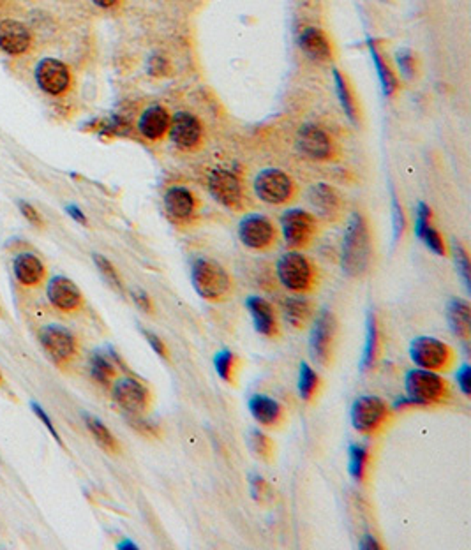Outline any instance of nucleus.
I'll return each mask as SVG.
<instances>
[{
    "label": "nucleus",
    "mask_w": 471,
    "mask_h": 550,
    "mask_svg": "<svg viewBox=\"0 0 471 550\" xmlns=\"http://www.w3.org/2000/svg\"><path fill=\"white\" fill-rule=\"evenodd\" d=\"M371 235L366 218L360 212L351 213L341 247V267L351 279H360L371 267Z\"/></svg>",
    "instance_id": "nucleus-1"
},
{
    "label": "nucleus",
    "mask_w": 471,
    "mask_h": 550,
    "mask_svg": "<svg viewBox=\"0 0 471 550\" xmlns=\"http://www.w3.org/2000/svg\"><path fill=\"white\" fill-rule=\"evenodd\" d=\"M277 281L292 294H311L319 286V270L302 251H288L277 260Z\"/></svg>",
    "instance_id": "nucleus-2"
},
{
    "label": "nucleus",
    "mask_w": 471,
    "mask_h": 550,
    "mask_svg": "<svg viewBox=\"0 0 471 550\" xmlns=\"http://www.w3.org/2000/svg\"><path fill=\"white\" fill-rule=\"evenodd\" d=\"M191 283L196 293L206 302H224L233 294V277L222 265L211 258H196L191 263Z\"/></svg>",
    "instance_id": "nucleus-3"
},
{
    "label": "nucleus",
    "mask_w": 471,
    "mask_h": 550,
    "mask_svg": "<svg viewBox=\"0 0 471 550\" xmlns=\"http://www.w3.org/2000/svg\"><path fill=\"white\" fill-rule=\"evenodd\" d=\"M405 390L413 407L441 406L450 399V384L440 372L418 367L406 372Z\"/></svg>",
    "instance_id": "nucleus-4"
},
{
    "label": "nucleus",
    "mask_w": 471,
    "mask_h": 550,
    "mask_svg": "<svg viewBox=\"0 0 471 550\" xmlns=\"http://www.w3.org/2000/svg\"><path fill=\"white\" fill-rule=\"evenodd\" d=\"M350 418L353 429L366 438H374L383 432L392 418V409L376 396H360L351 404Z\"/></svg>",
    "instance_id": "nucleus-5"
},
{
    "label": "nucleus",
    "mask_w": 471,
    "mask_h": 550,
    "mask_svg": "<svg viewBox=\"0 0 471 550\" xmlns=\"http://www.w3.org/2000/svg\"><path fill=\"white\" fill-rule=\"evenodd\" d=\"M409 358L415 367L432 372H445L456 364V351L436 337H415L409 344Z\"/></svg>",
    "instance_id": "nucleus-6"
},
{
    "label": "nucleus",
    "mask_w": 471,
    "mask_h": 550,
    "mask_svg": "<svg viewBox=\"0 0 471 550\" xmlns=\"http://www.w3.org/2000/svg\"><path fill=\"white\" fill-rule=\"evenodd\" d=\"M281 235L292 251H305L319 233V221L311 212L300 209L286 210L281 215Z\"/></svg>",
    "instance_id": "nucleus-7"
},
{
    "label": "nucleus",
    "mask_w": 471,
    "mask_h": 550,
    "mask_svg": "<svg viewBox=\"0 0 471 550\" xmlns=\"http://www.w3.org/2000/svg\"><path fill=\"white\" fill-rule=\"evenodd\" d=\"M163 206L170 222L179 228H191L199 215V198L184 186H172L163 196Z\"/></svg>",
    "instance_id": "nucleus-8"
},
{
    "label": "nucleus",
    "mask_w": 471,
    "mask_h": 550,
    "mask_svg": "<svg viewBox=\"0 0 471 550\" xmlns=\"http://www.w3.org/2000/svg\"><path fill=\"white\" fill-rule=\"evenodd\" d=\"M208 193L212 198L231 212H244L246 209V196L244 187L238 175L224 168H215L208 173Z\"/></svg>",
    "instance_id": "nucleus-9"
},
{
    "label": "nucleus",
    "mask_w": 471,
    "mask_h": 550,
    "mask_svg": "<svg viewBox=\"0 0 471 550\" xmlns=\"http://www.w3.org/2000/svg\"><path fill=\"white\" fill-rule=\"evenodd\" d=\"M242 245L254 252H269L277 245L279 233L274 222L261 213H247L238 224Z\"/></svg>",
    "instance_id": "nucleus-10"
},
{
    "label": "nucleus",
    "mask_w": 471,
    "mask_h": 550,
    "mask_svg": "<svg viewBox=\"0 0 471 550\" xmlns=\"http://www.w3.org/2000/svg\"><path fill=\"white\" fill-rule=\"evenodd\" d=\"M254 193L263 203L286 205L295 196L296 186L288 173L277 170V168H269V170H263L256 175Z\"/></svg>",
    "instance_id": "nucleus-11"
},
{
    "label": "nucleus",
    "mask_w": 471,
    "mask_h": 550,
    "mask_svg": "<svg viewBox=\"0 0 471 550\" xmlns=\"http://www.w3.org/2000/svg\"><path fill=\"white\" fill-rule=\"evenodd\" d=\"M112 397L115 404L129 416H141L152 404L150 390L141 381L131 376L115 380L112 387Z\"/></svg>",
    "instance_id": "nucleus-12"
},
{
    "label": "nucleus",
    "mask_w": 471,
    "mask_h": 550,
    "mask_svg": "<svg viewBox=\"0 0 471 550\" xmlns=\"http://www.w3.org/2000/svg\"><path fill=\"white\" fill-rule=\"evenodd\" d=\"M39 342L50 360L57 365H67L78 355V341L66 326L48 325L41 328Z\"/></svg>",
    "instance_id": "nucleus-13"
},
{
    "label": "nucleus",
    "mask_w": 471,
    "mask_h": 550,
    "mask_svg": "<svg viewBox=\"0 0 471 550\" xmlns=\"http://www.w3.org/2000/svg\"><path fill=\"white\" fill-rule=\"evenodd\" d=\"M335 325L334 314L330 310H321L319 316L316 318L314 325L311 330V339H309V351L316 364L328 365L332 362L334 355V342H335Z\"/></svg>",
    "instance_id": "nucleus-14"
},
{
    "label": "nucleus",
    "mask_w": 471,
    "mask_h": 550,
    "mask_svg": "<svg viewBox=\"0 0 471 550\" xmlns=\"http://www.w3.org/2000/svg\"><path fill=\"white\" fill-rule=\"evenodd\" d=\"M296 148L312 161H328L335 155V145L330 136L318 125H304L296 134Z\"/></svg>",
    "instance_id": "nucleus-15"
},
{
    "label": "nucleus",
    "mask_w": 471,
    "mask_h": 550,
    "mask_svg": "<svg viewBox=\"0 0 471 550\" xmlns=\"http://www.w3.org/2000/svg\"><path fill=\"white\" fill-rule=\"evenodd\" d=\"M168 134L170 140L182 150H195L203 141V125L193 113L177 112L172 116Z\"/></svg>",
    "instance_id": "nucleus-16"
},
{
    "label": "nucleus",
    "mask_w": 471,
    "mask_h": 550,
    "mask_svg": "<svg viewBox=\"0 0 471 550\" xmlns=\"http://www.w3.org/2000/svg\"><path fill=\"white\" fill-rule=\"evenodd\" d=\"M35 83L50 96H60L71 85L69 67L57 58H43L35 67Z\"/></svg>",
    "instance_id": "nucleus-17"
},
{
    "label": "nucleus",
    "mask_w": 471,
    "mask_h": 550,
    "mask_svg": "<svg viewBox=\"0 0 471 550\" xmlns=\"http://www.w3.org/2000/svg\"><path fill=\"white\" fill-rule=\"evenodd\" d=\"M46 296L51 305L60 312H76L83 307V293L69 277L64 275L51 277L46 287Z\"/></svg>",
    "instance_id": "nucleus-18"
},
{
    "label": "nucleus",
    "mask_w": 471,
    "mask_h": 550,
    "mask_svg": "<svg viewBox=\"0 0 471 550\" xmlns=\"http://www.w3.org/2000/svg\"><path fill=\"white\" fill-rule=\"evenodd\" d=\"M247 406H249L251 416L261 427L277 429V427L285 423L286 411L283 407V404L277 402L272 397L265 396V393H254L249 399V402H247Z\"/></svg>",
    "instance_id": "nucleus-19"
},
{
    "label": "nucleus",
    "mask_w": 471,
    "mask_h": 550,
    "mask_svg": "<svg viewBox=\"0 0 471 550\" xmlns=\"http://www.w3.org/2000/svg\"><path fill=\"white\" fill-rule=\"evenodd\" d=\"M246 307L253 318L254 330L265 337H277L279 335V321H277V312L272 303L263 296H249L246 300Z\"/></svg>",
    "instance_id": "nucleus-20"
},
{
    "label": "nucleus",
    "mask_w": 471,
    "mask_h": 550,
    "mask_svg": "<svg viewBox=\"0 0 471 550\" xmlns=\"http://www.w3.org/2000/svg\"><path fill=\"white\" fill-rule=\"evenodd\" d=\"M32 35L28 28L18 19H4L0 21V50L16 57L30 48Z\"/></svg>",
    "instance_id": "nucleus-21"
},
{
    "label": "nucleus",
    "mask_w": 471,
    "mask_h": 550,
    "mask_svg": "<svg viewBox=\"0 0 471 550\" xmlns=\"http://www.w3.org/2000/svg\"><path fill=\"white\" fill-rule=\"evenodd\" d=\"M309 199H311L312 206L319 212V215L327 221H337L343 215V199H341L337 190L327 184H316L309 193Z\"/></svg>",
    "instance_id": "nucleus-22"
},
{
    "label": "nucleus",
    "mask_w": 471,
    "mask_h": 550,
    "mask_svg": "<svg viewBox=\"0 0 471 550\" xmlns=\"http://www.w3.org/2000/svg\"><path fill=\"white\" fill-rule=\"evenodd\" d=\"M170 122L172 116L168 113L166 108L163 106H150L141 113L140 121H138V131L143 138L150 141H159L161 138H164L170 129Z\"/></svg>",
    "instance_id": "nucleus-23"
},
{
    "label": "nucleus",
    "mask_w": 471,
    "mask_h": 550,
    "mask_svg": "<svg viewBox=\"0 0 471 550\" xmlns=\"http://www.w3.org/2000/svg\"><path fill=\"white\" fill-rule=\"evenodd\" d=\"M12 272H15L18 283L32 287L43 283L44 275H46V267L34 252H20L12 260Z\"/></svg>",
    "instance_id": "nucleus-24"
},
{
    "label": "nucleus",
    "mask_w": 471,
    "mask_h": 550,
    "mask_svg": "<svg viewBox=\"0 0 471 550\" xmlns=\"http://www.w3.org/2000/svg\"><path fill=\"white\" fill-rule=\"evenodd\" d=\"M447 319L452 333L459 341L468 342L471 335V309L463 299H452L447 305Z\"/></svg>",
    "instance_id": "nucleus-25"
},
{
    "label": "nucleus",
    "mask_w": 471,
    "mask_h": 550,
    "mask_svg": "<svg viewBox=\"0 0 471 550\" xmlns=\"http://www.w3.org/2000/svg\"><path fill=\"white\" fill-rule=\"evenodd\" d=\"M299 44L305 51V55H309L314 60H319V62H325L332 57V48L327 35L316 27L304 28L299 37Z\"/></svg>",
    "instance_id": "nucleus-26"
},
{
    "label": "nucleus",
    "mask_w": 471,
    "mask_h": 550,
    "mask_svg": "<svg viewBox=\"0 0 471 550\" xmlns=\"http://www.w3.org/2000/svg\"><path fill=\"white\" fill-rule=\"evenodd\" d=\"M380 357V330L376 314L373 310L367 312L366 319V344H364L362 358H360V371L367 372L374 367Z\"/></svg>",
    "instance_id": "nucleus-27"
},
{
    "label": "nucleus",
    "mask_w": 471,
    "mask_h": 550,
    "mask_svg": "<svg viewBox=\"0 0 471 550\" xmlns=\"http://www.w3.org/2000/svg\"><path fill=\"white\" fill-rule=\"evenodd\" d=\"M283 314L293 328H304L312 316V303L302 294L288 296L283 302Z\"/></svg>",
    "instance_id": "nucleus-28"
},
{
    "label": "nucleus",
    "mask_w": 471,
    "mask_h": 550,
    "mask_svg": "<svg viewBox=\"0 0 471 550\" xmlns=\"http://www.w3.org/2000/svg\"><path fill=\"white\" fill-rule=\"evenodd\" d=\"M90 376L103 387H109L117 378V364L106 353L96 351L90 358Z\"/></svg>",
    "instance_id": "nucleus-29"
},
{
    "label": "nucleus",
    "mask_w": 471,
    "mask_h": 550,
    "mask_svg": "<svg viewBox=\"0 0 471 550\" xmlns=\"http://www.w3.org/2000/svg\"><path fill=\"white\" fill-rule=\"evenodd\" d=\"M369 457V448L364 443H351L348 448V471L350 477L359 484H362L367 477Z\"/></svg>",
    "instance_id": "nucleus-30"
},
{
    "label": "nucleus",
    "mask_w": 471,
    "mask_h": 550,
    "mask_svg": "<svg viewBox=\"0 0 471 550\" xmlns=\"http://www.w3.org/2000/svg\"><path fill=\"white\" fill-rule=\"evenodd\" d=\"M83 420H85V425L89 429V432L92 434V438L96 439L99 446L109 454H117L118 452V443L115 439V436L112 434V430L105 425L99 418H96L94 415H89V413H83Z\"/></svg>",
    "instance_id": "nucleus-31"
},
{
    "label": "nucleus",
    "mask_w": 471,
    "mask_h": 550,
    "mask_svg": "<svg viewBox=\"0 0 471 550\" xmlns=\"http://www.w3.org/2000/svg\"><path fill=\"white\" fill-rule=\"evenodd\" d=\"M367 44H369V53H371V57H373L374 67H376V71H378L383 94H385L386 97H390L393 92H396V90H398V80H396V76H393V73L390 71V67L386 66V62L382 58V55H380L376 44H374L373 41H369Z\"/></svg>",
    "instance_id": "nucleus-32"
},
{
    "label": "nucleus",
    "mask_w": 471,
    "mask_h": 550,
    "mask_svg": "<svg viewBox=\"0 0 471 550\" xmlns=\"http://www.w3.org/2000/svg\"><path fill=\"white\" fill-rule=\"evenodd\" d=\"M319 388V376L318 372L308 364V362H302L299 369V393L300 399L309 402V400L314 399V396L318 393Z\"/></svg>",
    "instance_id": "nucleus-33"
},
{
    "label": "nucleus",
    "mask_w": 471,
    "mask_h": 550,
    "mask_svg": "<svg viewBox=\"0 0 471 550\" xmlns=\"http://www.w3.org/2000/svg\"><path fill=\"white\" fill-rule=\"evenodd\" d=\"M332 74H334L335 92H337L339 103H341V108H343L344 115H346L351 122H357V103H355L353 94H351L350 87H348L346 78L339 73V69L332 71Z\"/></svg>",
    "instance_id": "nucleus-34"
},
{
    "label": "nucleus",
    "mask_w": 471,
    "mask_h": 550,
    "mask_svg": "<svg viewBox=\"0 0 471 550\" xmlns=\"http://www.w3.org/2000/svg\"><path fill=\"white\" fill-rule=\"evenodd\" d=\"M237 357L230 349H219L214 355V369L224 383H233L237 374Z\"/></svg>",
    "instance_id": "nucleus-35"
},
{
    "label": "nucleus",
    "mask_w": 471,
    "mask_h": 550,
    "mask_svg": "<svg viewBox=\"0 0 471 550\" xmlns=\"http://www.w3.org/2000/svg\"><path fill=\"white\" fill-rule=\"evenodd\" d=\"M247 445H249L251 452H253L260 461H265V462L272 461L276 446H274V441L265 434V432H261L260 429L251 430L249 436H247Z\"/></svg>",
    "instance_id": "nucleus-36"
},
{
    "label": "nucleus",
    "mask_w": 471,
    "mask_h": 550,
    "mask_svg": "<svg viewBox=\"0 0 471 550\" xmlns=\"http://www.w3.org/2000/svg\"><path fill=\"white\" fill-rule=\"evenodd\" d=\"M92 258H94V263H96V267H98L99 274L105 277L106 283H108L113 290H117L122 293V291H124V284H122L121 275H118L117 268L112 265V261H109L108 258L101 256V254H94Z\"/></svg>",
    "instance_id": "nucleus-37"
},
{
    "label": "nucleus",
    "mask_w": 471,
    "mask_h": 550,
    "mask_svg": "<svg viewBox=\"0 0 471 550\" xmlns=\"http://www.w3.org/2000/svg\"><path fill=\"white\" fill-rule=\"evenodd\" d=\"M418 238H420V240L425 244V247H427L429 251L434 252L436 256H447V245H445L443 237H441V233L432 224L429 226V228H425L424 231L420 233V237Z\"/></svg>",
    "instance_id": "nucleus-38"
},
{
    "label": "nucleus",
    "mask_w": 471,
    "mask_h": 550,
    "mask_svg": "<svg viewBox=\"0 0 471 550\" xmlns=\"http://www.w3.org/2000/svg\"><path fill=\"white\" fill-rule=\"evenodd\" d=\"M452 252H454V261H456L457 272L463 277V283L466 286V290L470 291V258H468L466 249H464V245L461 242L456 240L452 244Z\"/></svg>",
    "instance_id": "nucleus-39"
},
{
    "label": "nucleus",
    "mask_w": 471,
    "mask_h": 550,
    "mask_svg": "<svg viewBox=\"0 0 471 550\" xmlns=\"http://www.w3.org/2000/svg\"><path fill=\"white\" fill-rule=\"evenodd\" d=\"M392 221H393V242H399L402 237V233H405L406 219L401 203H399L396 194H392Z\"/></svg>",
    "instance_id": "nucleus-40"
},
{
    "label": "nucleus",
    "mask_w": 471,
    "mask_h": 550,
    "mask_svg": "<svg viewBox=\"0 0 471 550\" xmlns=\"http://www.w3.org/2000/svg\"><path fill=\"white\" fill-rule=\"evenodd\" d=\"M432 224V212L431 206L427 203L420 202L417 205V210H415V235L420 237V233L424 231L425 228Z\"/></svg>",
    "instance_id": "nucleus-41"
},
{
    "label": "nucleus",
    "mask_w": 471,
    "mask_h": 550,
    "mask_svg": "<svg viewBox=\"0 0 471 550\" xmlns=\"http://www.w3.org/2000/svg\"><path fill=\"white\" fill-rule=\"evenodd\" d=\"M396 62H398V67L399 71H401V74L405 78H413V74H415V57H413V53L409 50H399L398 53H396Z\"/></svg>",
    "instance_id": "nucleus-42"
},
{
    "label": "nucleus",
    "mask_w": 471,
    "mask_h": 550,
    "mask_svg": "<svg viewBox=\"0 0 471 550\" xmlns=\"http://www.w3.org/2000/svg\"><path fill=\"white\" fill-rule=\"evenodd\" d=\"M456 381L459 390L463 391L464 397H470L471 393V369L468 364H463L456 372Z\"/></svg>",
    "instance_id": "nucleus-43"
},
{
    "label": "nucleus",
    "mask_w": 471,
    "mask_h": 550,
    "mask_svg": "<svg viewBox=\"0 0 471 550\" xmlns=\"http://www.w3.org/2000/svg\"><path fill=\"white\" fill-rule=\"evenodd\" d=\"M249 484H251V493H253L254 499L260 501V503H265V497H270L269 485L265 484V480H263L261 477H258V474H253Z\"/></svg>",
    "instance_id": "nucleus-44"
},
{
    "label": "nucleus",
    "mask_w": 471,
    "mask_h": 550,
    "mask_svg": "<svg viewBox=\"0 0 471 550\" xmlns=\"http://www.w3.org/2000/svg\"><path fill=\"white\" fill-rule=\"evenodd\" d=\"M143 335H145V339H147L148 344L152 346V349L157 353V355H159L161 358H164V360H170V355H168L166 344H164V342L161 341L159 335H156L154 332H148V330H143Z\"/></svg>",
    "instance_id": "nucleus-45"
},
{
    "label": "nucleus",
    "mask_w": 471,
    "mask_h": 550,
    "mask_svg": "<svg viewBox=\"0 0 471 550\" xmlns=\"http://www.w3.org/2000/svg\"><path fill=\"white\" fill-rule=\"evenodd\" d=\"M18 206H20V212L25 219H27L30 224H34L35 228H41L43 226V219H41L39 212L27 202H18Z\"/></svg>",
    "instance_id": "nucleus-46"
},
{
    "label": "nucleus",
    "mask_w": 471,
    "mask_h": 550,
    "mask_svg": "<svg viewBox=\"0 0 471 550\" xmlns=\"http://www.w3.org/2000/svg\"><path fill=\"white\" fill-rule=\"evenodd\" d=\"M30 406H32V411L35 413V416H37V418H39L41 422L44 423V425H46V429L50 430L51 436H53V438L60 443L59 432H57V429H55V425H53V422H51L50 416L46 415V411L43 409V406H41V404H37V402H30Z\"/></svg>",
    "instance_id": "nucleus-47"
},
{
    "label": "nucleus",
    "mask_w": 471,
    "mask_h": 550,
    "mask_svg": "<svg viewBox=\"0 0 471 550\" xmlns=\"http://www.w3.org/2000/svg\"><path fill=\"white\" fill-rule=\"evenodd\" d=\"M129 422H131V427H134L136 430H140L141 434H145V436L159 434L156 427H154L152 423H148V422H145V420H141V416H129Z\"/></svg>",
    "instance_id": "nucleus-48"
},
{
    "label": "nucleus",
    "mask_w": 471,
    "mask_h": 550,
    "mask_svg": "<svg viewBox=\"0 0 471 550\" xmlns=\"http://www.w3.org/2000/svg\"><path fill=\"white\" fill-rule=\"evenodd\" d=\"M131 296H133L134 303H136L138 307H140L141 310H145V312H154V305H152V300H150V296H148L145 291L141 290H133V293H131Z\"/></svg>",
    "instance_id": "nucleus-49"
},
{
    "label": "nucleus",
    "mask_w": 471,
    "mask_h": 550,
    "mask_svg": "<svg viewBox=\"0 0 471 550\" xmlns=\"http://www.w3.org/2000/svg\"><path fill=\"white\" fill-rule=\"evenodd\" d=\"M359 547L364 550H380L382 549V543L374 538L373 535H366V536H362V540H360Z\"/></svg>",
    "instance_id": "nucleus-50"
},
{
    "label": "nucleus",
    "mask_w": 471,
    "mask_h": 550,
    "mask_svg": "<svg viewBox=\"0 0 471 550\" xmlns=\"http://www.w3.org/2000/svg\"><path fill=\"white\" fill-rule=\"evenodd\" d=\"M66 210H67V213H69L71 218L74 219V221L80 222V224H87L85 213H83L82 210L78 209V206H76V205H67V206H66Z\"/></svg>",
    "instance_id": "nucleus-51"
},
{
    "label": "nucleus",
    "mask_w": 471,
    "mask_h": 550,
    "mask_svg": "<svg viewBox=\"0 0 471 550\" xmlns=\"http://www.w3.org/2000/svg\"><path fill=\"white\" fill-rule=\"evenodd\" d=\"M94 4L96 6H99V8H105V9H108V8H112V6H115L118 2V0H92Z\"/></svg>",
    "instance_id": "nucleus-52"
},
{
    "label": "nucleus",
    "mask_w": 471,
    "mask_h": 550,
    "mask_svg": "<svg viewBox=\"0 0 471 550\" xmlns=\"http://www.w3.org/2000/svg\"><path fill=\"white\" fill-rule=\"evenodd\" d=\"M118 549H138L136 545H134L133 542H129V540H125V542H122V543H118Z\"/></svg>",
    "instance_id": "nucleus-53"
},
{
    "label": "nucleus",
    "mask_w": 471,
    "mask_h": 550,
    "mask_svg": "<svg viewBox=\"0 0 471 550\" xmlns=\"http://www.w3.org/2000/svg\"><path fill=\"white\" fill-rule=\"evenodd\" d=\"M0 380H2V374H0Z\"/></svg>",
    "instance_id": "nucleus-54"
}]
</instances>
